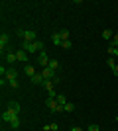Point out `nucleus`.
Instances as JSON below:
<instances>
[{
    "instance_id": "nucleus-3",
    "label": "nucleus",
    "mask_w": 118,
    "mask_h": 131,
    "mask_svg": "<svg viewBox=\"0 0 118 131\" xmlns=\"http://www.w3.org/2000/svg\"><path fill=\"white\" fill-rule=\"evenodd\" d=\"M49 57H47V53H45V51H41V53H39V57H38V65L39 67H43V69H45V67H47V65H49Z\"/></svg>"
},
{
    "instance_id": "nucleus-20",
    "label": "nucleus",
    "mask_w": 118,
    "mask_h": 131,
    "mask_svg": "<svg viewBox=\"0 0 118 131\" xmlns=\"http://www.w3.org/2000/svg\"><path fill=\"white\" fill-rule=\"evenodd\" d=\"M57 104H59V106H65V104H67V98H65V96H63V94H59V96H57Z\"/></svg>"
},
{
    "instance_id": "nucleus-14",
    "label": "nucleus",
    "mask_w": 118,
    "mask_h": 131,
    "mask_svg": "<svg viewBox=\"0 0 118 131\" xmlns=\"http://www.w3.org/2000/svg\"><path fill=\"white\" fill-rule=\"evenodd\" d=\"M6 45H8V35H6V33H2V35H0V49L4 51Z\"/></svg>"
},
{
    "instance_id": "nucleus-8",
    "label": "nucleus",
    "mask_w": 118,
    "mask_h": 131,
    "mask_svg": "<svg viewBox=\"0 0 118 131\" xmlns=\"http://www.w3.org/2000/svg\"><path fill=\"white\" fill-rule=\"evenodd\" d=\"M16 57H18V61H20V63H26V61H28V51H24V49L16 51Z\"/></svg>"
},
{
    "instance_id": "nucleus-25",
    "label": "nucleus",
    "mask_w": 118,
    "mask_h": 131,
    "mask_svg": "<svg viewBox=\"0 0 118 131\" xmlns=\"http://www.w3.org/2000/svg\"><path fill=\"white\" fill-rule=\"evenodd\" d=\"M108 53H112V55L118 57V47H112V45H110V47H108Z\"/></svg>"
},
{
    "instance_id": "nucleus-31",
    "label": "nucleus",
    "mask_w": 118,
    "mask_h": 131,
    "mask_svg": "<svg viewBox=\"0 0 118 131\" xmlns=\"http://www.w3.org/2000/svg\"><path fill=\"white\" fill-rule=\"evenodd\" d=\"M71 131H83V129H81L79 125H75V127H71Z\"/></svg>"
},
{
    "instance_id": "nucleus-26",
    "label": "nucleus",
    "mask_w": 118,
    "mask_h": 131,
    "mask_svg": "<svg viewBox=\"0 0 118 131\" xmlns=\"http://www.w3.org/2000/svg\"><path fill=\"white\" fill-rule=\"evenodd\" d=\"M87 131H101V129H98V125H96V123H90Z\"/></svg>"
},
{
    "instance_id": "nucleus-16",
    "label": "nucleus",
    "mask_w": 118,
    "mask_h": 131,
    "mask_svg": "<svg viewBox=\"0 0 118 131\" xmlns=\"http://www.w3.org/2000/svg\"><path fill=\"white\" fill-rule=\"evenodd\" d=\"M47 67H49L51 71H57V69H59V61H57V59H51V61H49V65H47Z\"/></svg>"
},
{
    "instance_id": "nucleus-19",
    "label": "nucleus",
    "mask_w": 118,
    "mask_h": 131,
    "mask_svg": "<svg viewBox=\"0 0 118 131\" xmlns=\"http://www.w3.org/2000/svg\"><path fill=\"white\" fill-rule=\"evenodd\" d=\"M43 129L45 131H57V129H59V125H57V123H49V125H43Z\"/></svg>"
},
{
    "instance_id": "nucleus-24",
    "label": "nucleus",
    "mask_w": 118,
    "mask_h": 131,
    "mask_svg": "<svg viewBox=\"0 0 118 131\" xmlns=\"http://www.w3.org/2000/svg\"><path fill=\"white\" fill-rule=\"evenodd\" d=\"M110 45H112V47H118V31L114 33V37H112V43H110Z\"/></svg>"
},
{
    "instance_id": "nucleus-17",
    "label": "nucleus",
    "mask_w": 118,
    "mask_h": 131,
    "mask_svg": "<svg viewBox=\"0 0 118 131\" xmlns=\"http://www.w3.org/2000/svg\"><path fill=\"white\" fill-rule=\"evenodd\" d=\"M73 110H75V104H73V102H67V104L63 106V112H67V114H71Z\"/></svg>"
},
{
    "instance_id": "nucleus-28",
    "label": "nucleus",
    "mask_w": 118,
    "mask_h": 131,
    "mask_svg": "<svg viewBox=\"0 0 118 131\" xmlns=\"http://www.w3.org/2000/svg\"><path fill=\"white\" fill-rule=\"evenodd\" d=\"M24 35H26V29H18V37L24 39Z\"/></svg>"
},
{
    "instance_id": "nucleus-29",
    "label": "nucleus",
    "mask_w": 118,
    "mask_h": 131,
    "mask_svg": "<svg viewBox=\"0 0 118 131\" xmlns=\"http://www.w3.org/2000/svg\"><path fill=\"white\" fill-rule=\"evenodd\" d=\"M108 67H110V69H114V67H116V63H114V59H108Z\"/></svg>"
},
{
    "instance_id": "nucleus-6",
    "label": "nucleus",
    "mask_w": 118,
    "mask_h": 131,
    "mask_svg": "<svg viewBox=\"0 0 118 131\" xmlns=\"http://www.w3.org/2000/svg\"><path fill=\"white\" fill-rule=\"evenodd\" d=\"M30 80H32V84H43L45 78H43V74H41V72H35V74L30 78Z\"/></svg>"
},
{
    "instance_id": "nucleus-7",
    "label": "nucleus",
    "mask_w": 118,
    "mask_h": 131,
    "mask_svg": "<svg viewBox=\"0 0 118 131\" xmlns=\"http://www.w3.org/2000/svg\"><path fill=\"white\" fill-rule=\"evenodd\" d=\"M41 74H43V78H45V80H51V78L55 77V71H51L49 67H45L43 71H41Z\"/></svg>"
},
{
    "instance_id": "nucleus-9",
    "label": "nucleus",
    "mask_w": 118,
    "mask_h": 131,
    "mask_svg": "<svg viewBox=\"0 0 118 131\" xmlns=\"http://www.w3.org/2000/svg\"><path fill=\"white\" fill-rule=\"evenodd\" d=\"M18 61V57H16V51H12V53H6V63L8 65H14Z\"/></svg>"
},
{
    "instance_id": "nucleus-22",
    "label": "nucleus",
    "mask_w": 118,
    "mask_h": 131,
    "mask_svg": "<svg viewBox=\"0 0 118 131\" xmlns=\"http://www.w3.org/2000/svg\"><path fill=\"white\" fill-rule=\"evenodd\" d=\"M102 37H104V39H112L114 35H112V31H110V29H104V31H102Z\"/></svg>"
},
{
    "instance_id": "nucleus-15",
    "label": "nucleus",
    "mask_w": 118,
    "mask_h": 131,
    "mask_svg": "<svg viewBox=\"0 0 118 131\" xmlns=\"http://www.w3.org/2000/svg\"><path fill=\"white\" fill-rule=\"evenodd\" d=\"M8 125H10L12 129H18V127H20V115H16V117H14V119H12Z\"/></svg>"
},
{
    "instance_id": "nucleus-27",
    "label": "nucleus",
    "mask_w": 118,
    "mask_h": 131,
    "mask_svg": "<svg viewBox=\"0 0 118 131\" xmlns=\"http://www.w3.org/2000/svg\"><path fill=\"white\" fill-rule=\"evenodd\" d=\"M8 84H10L12 88H18V80H16V78H14V80H8Z\"/></svg>"
},
{
    "instance_id": "nucleus-10",
    "label": "nucleus",
    "mask_w": 118,
    "mask_h": 131,
    "mask_svg": "<svg viewBox=\"0 0 118 131\" xmlns=\"http://www.w3.org/2000/svg\"><path fill=\"white\" fill-rule=\"evenodd\" d=\"M18 77V71H16V69H8V72H6V80H14V78H16Z\"/></svg>"
},
{
    "instance_id": "nucleus-23",
    "label": "nucleus",
    "mask_w": 118,
    "mask_h": 131,
    "mask_svg": "<svg viewBox=\"0 0 118 131\" xmlns=\"http://www.w3.org/2000/svg\"><path fill=\"white\" fill-rule=\"evenodd\" d=\"M59 33H61V39H63V41H65V39H69V31H67V29H61Z\"/></svg>"
},
{
    "instance_id": "nucleus-13",
    "label": "nucleus",
    "mask_w": 118,
    "mask_h": 131,
    "mask_svg": "<svg viewBox=\"0 0 118 131\" xmlns=\"http://www.w3.org/2000/svg\"><path fill=\"white\" fill-rule=\"evenodd\" d=\"M24 72H26V74H28V77L32 78V77H34V74H35V67H34V65H26V69H24Z\"/></svg>"
},
{
    "instance_id": "nucleus-12",
    "label": "nucleus",
    "mask_w": 118,
    "mask_h": 131,
    "mask_svg": "<svg viewBox=\"0 0 118 131\" xmlns=\"http://www.w3.org/2000/svg\"><path fill=\"white\" fill-rule=\"evenodd\" d=\"M51 41H53L55 45H59V47H61V41H63V39H61V33H59V31H55L53 35H51Z\"/></svg>"
},
{
    "instance_id": "nucleus-11",
    "label": "nucleus",
    "mask_w": 118,
    "mask_h": 131,
    "mask_svg": "<svg viewBox=\"0 0 118 131\" xmlns=\"http://www.w3.org/2000/svg\"><path fill=\"white\" fill-rule=\"evenodd\" d=\"M8 110H12L14 114H18V115H20V104H18V102H14V100H12L10 104H8Z\"/></svg>"
},
{
    "instance_id": "nucleus-21",
    "label": "nucleus",
    "mask_w": 118,
    "mask_h": 131,
    "mask_svg": "<svg viewBox=\"0 0 118 131\" xmlns=\"http://www.w3.org/2000/svg\"><path fill=\"white\" fill-rule=\"evenodd\" d=\"M61 47H63V49H71V47H73L71 39H65V41H61Z\"/></svg>"
},
{
    "instance_id": "nucleus-5",
    "label": "nucleus",
    "mask_w": 118,
    "mask_h": 131,
    "mask_svg": "<svg viewBox=\"0 0 118 131\" xmlns=\"http://www.w3.org/2000/svg\"><path fill=\"white\" fill-rule=\"evenodd\" d=\"M38 35H35V31H32V29H26V35H24V43H34V41H38Z\"/></svg>"
},
{
    "instance_id": "nucleus-18",
    "label": "nucleus",
    "mask_w": 118,
    "mask_h": 131,
    "mask_svg": "<svg viewBox=\"0 0 118 131\" xmlns=\"http://www.w3.org/2000/svg\"><path fill=\"white\" fill-rule=\"evenodd\" d=\"M53 84H55V82H51V80H45L43 84H41V86H43L45 90H47V92H51V90H53Z\"/></svg>"
},
{
    "instance_id": "nucleus-2",
    "label": "nucleus",
    "mask_w": 118,
    "mask_h": 131,
    "mask_svg": "<svg viewBox=\"0 0 118 131\" xmlns=\"http://www.w3.org/2000/svg\"><path fill=\"white\" fill-rule=\"evenodd\" d=\"M45 106H47L49 110H53V112H63V106H59V104H57V100L47 98V100H45Z\"/></svg>"
},
{
    "instance_id": "nucleus-4",
    "label": "nucleus",
    "mask_w": 118,
    "mask_h": 131,
    "mask_svg": "<svg viewBox=\"0 0 118 131\" xmlns=\"http://www.w3.org/2000/svg\"><path fill=\"white\" fill-rule=\"evenodd\" d=\"M16 115H18V114H14L12 110H4V112H2V121H4V123H10Z\"/></svg>"
},
{
    "instance_id": "nucleus-30",
    "label": "nucleus",
    "mask_w": 118,
    "mask_h": 131,
    "mask_svg": "<svg viewBox=\"0 0 118 131\" xmlns=\"http://www.w3.org/2000/svg\"><path fill=\"white\" fill-rule=\"evenodd\" d=\"M112 72H114V77H118V65H116V67L112 69Z\"/></svg>"
},
{
    "instance_id": "nucleus-1",
    "label": "nucleus",
    "mask_w": 118,
    "mask_h": 131,
    "mask_svg": "<svg viewBox=\"0 0 118 131\" xmlns=\"http://www.w3.org/2000/svg\"><path fill=\"white\" fill-rule=\"evenodd\" d=\"M22 49L28 51V53H35V51H39V53H41V51H43V43L38 39V41H34V43H24Z\"/></svg>"
}]
</instances>
